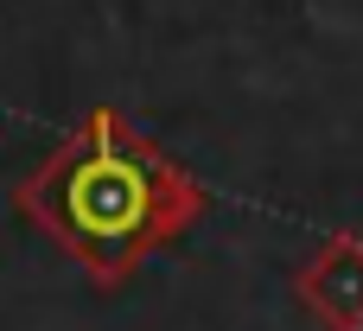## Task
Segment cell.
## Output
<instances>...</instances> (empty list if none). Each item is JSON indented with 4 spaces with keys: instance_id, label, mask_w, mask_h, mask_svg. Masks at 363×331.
Listing matches in <instances>:
<instances>
[{
    "instance_id": "6da1fadb",
    "label": "cell",
    "mask_w": 363,
    "mask_h": 331,
    "mask_svg": "<svg viewBox=\"0 0 363 331\" xmlns=\"http://www.w3.org/2000/svg\"><path fill=\"white\" fill-rule=\"evenodd\" d=\"M13 204L96 287H121L160 242H172L204 211V191L115 108H89L70 140L19 179Z\"/></svg>"
},
{
    "instance_id": "7a4b0ae2",
    "label": "cell",
    "mask_w": 363,
    "mask_h": 331,
    "mask_svg": "<svg viewBox=\"0 0 363 331\" xmlns=\"http://www.w3.org/2000/svg\"><path fill=\"white\" fill-rule=\"evenodd\" d=\"M306 306L338 331H363V242H332L306 268Z\"/></svg>"
}]
</instances>
